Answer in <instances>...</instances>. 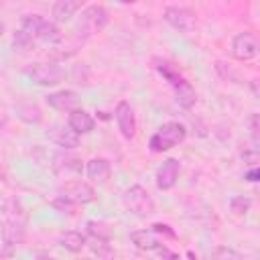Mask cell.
Here are the masks:
<instances>
[{
  "mask_svg": "<svg viewBox=\"0 0 260 260\" xmlns=\"http://www.w3.org/2000/svg\"><path fill=\"white\" fill-rule=\"evenodd\" d=\"M26 221L28 215L22 203L16 199H8L2 207V219H0V236L4 246H16L24 242Z\"/></svg>",
  "mask_w": 260,
  "mask_h": 260,
  "instance_id": "6da1fadb",
  "label": "cell"
},
{
  "mask_svg": "<svg viewBox=\"0 0 260 260\" xmlns=\"http://www.w3.org/2000/svg\"><path fill=\"white\" fill-rule=\"evenodd\" d=\"M20 28L32 39V41H43L49 45H57L63 39V32L59 28V22L49 20L41 14H26L20 20Z\"/></svg>",
  "mask_w": 260,
  "mask_h": 260,
  "instance_id": "7a4b0ae2",
  "label": "cell"
},
{
  "mask_svg": "<svg viewBox=\"0 0 260 260\" xmlns=\"http://www.w3.org/2000/svg\"><path fill=\"white\" fill-rule=\"evenodd\" d=\"M108 24V10L100 4H93V6H87L85 10H81V16L77 18L75 22V37L79 39H89L98 32H102Z\"/></svg>",
  "mask_w": 260,
  "mask_h": 260,
  "instance_id": "3957f363",
  "label": "cell"
},
{
  "mask_svg": "<svg viewBox=\"0 0 260 260\" xmlns=\"http://www.w3.org/2000/svg\"><path fill=\"white\" fill-rule=\"evenodd\" d=\"M187 136V128L181 122H167L162 124L148 140V148L152 152H167L173 146L181 144Z\"/></svg>",
  "mask_w": 260,
  "mask_h": 260,
  "instance_id": "277c9868",
  "label": "cell"
},
{
  "mask_svg": "<svg viewBox=\"0 0 260 260\" xmlns=\"http://www.w3.org/2000/svg\"><path fill=\"white\" fill-rule=\"evenodd\" d=\"M24 73L32 83L43 87H53L65 77V69L55 63H30L24 67Z\"/></svg>",
  "mask_w": 260,
  "mask_h": 260,
  "instance_id": "5b68a950",
  "label": "cell"
},
{
  "mask_svg": "<svg viewBox=\"0 0 260 260\" xmlns=\"http://www.w3.org/2000/svg\"><path fill=\"white\" fill-rule=\"evenodd\" d=\"M124 205L136 217H148L156 209L150 193L142 185H132V187L126 189V193H124Z\"/></svg>",
  "mask_w": 260,
  "mask_h": 260,
  "instance_id": "8992f818",
  "label": "cell"
},
{
  "mask_svg": "<svg viewBox=\"0 0 260 260\" xmlns=\"http://www.w3.org/2000/svg\"><path fill=\"white\" fill-rule=\"evenodd\" d=\"M232 57L236 61H242V63L254 61L258 57V37L250 30L238 32L232 39Z\"/></svg>",
  "mask_w": 260,
  "mask_h": 260,
  "instance_id": "52a82bcc",
  "label": "cell"
},
{
  "mask_svg": "<svg viewBox=\"0 0 260 260\" xmlns=\"http://www.w3.org/2000/svg\"><path fill=\"white\" fill-rule=\"evenodd\" d=\"M162 18L175 30H181V32H193L197 28V16H195V12L191 8H185V6H169V8H165Z\"/></svg>",
  "mask_w": 260,
  "mask_h": 260,
  "instance_id": "ba28073f",
  "label": "cell"
},
{
  "mask_svg": "<svg viewBox=\"0 0 260 260\" xmlns=\"http://www.w3.org/2000/svg\"><path fill=\"white\" fill-rule=\"evenodd\" d=\"M53 173L63 179V181H69V179H79L81 173H83V160L75 154H67V152H61V154H55L53 158Z\"/></svg>",
  "mask_w": 260,
  "mask_h": 260,
  "instance_id": "9c48e42d",
  "label": "cell"
},
{
  "mask_svg": "<svg viewBox=\"0 0 260 260\" xmlns=\"http://www.w3.org/2000/svg\"><path fill=\"white\" fill-rule=\"evenodd\" d=\"M61 195L69 197L77 205H85V203H91L95 199V189L81 179H69L61 187Z\"/></svg>",
  "mask_w": 260,
  "mask_h": 260,
  "instance_id": "30bf717a",
  "label": "cell"
},
{
  "mask_svg": "<svg viewBox=\"0 0 260 260\" xmlns=\"http://www.w3.org/2000/svg\"><path fill=\"white\" fill-rule=\"evenodd\" d=\"M114 118H116L120 134L126 140H132L136 136V116H134L132 106L128 102H118V106L114 110Z\"/></svg>",
  "mask_w": 260,
  "mask_h": 260,
  "instance_id": "8fae6325",
  "label": "cell"
},
{
  "mask_svg": "<svg viewBox=\"0 0 260 260\" xmlns=\"http://www.w3.org/2000/svg\"><path fill=\"white\" fill-rule=\"evenodd\" d=\"M179 173H181L179 160H177V158H167V160L158 167V171H156V177H154V179H156V187H158L160 191L173 189V187L177 185Z\"/></svg>",
  "mask_w": 260,
  "mask_h": 260,
  "instance_id": "7c38bea8",
  "label": "cell"
},
{
  "mask_svg": "<svg viewBox=\"0 0 260 260\" xmlns=\"http://www.w3.org/2000/svg\"><path fill=\"white\" fill-rule=\"evenodd\" d=\"M45 102L49 104V108L53 110H59V112H71L75 108H79V95L71 89H59V91H53L45 98Z\"/></svg>",
  "mask_w": 260,
  "mask_h": 260,
  "instance_id": "4fadbf2b",
  "label": "cell"
},
{
  "mask_svg": "<svg viewBox=\"0 0 260 260\" xmlns=\"http://www.w3.org/2000/svg\"><path fill=\"white\" fill-rule=\"evenodd\" d=\"M67 126H69L71 130H75V132L81 136V134H89V132L95 128V120H93L91 114L85 112L83 108H75V110H71L69 116H67Z\"/></svg>",
  "mask_w": 260,
  "mask_h": 260,
  "instance_id": "5bb4252c",
  "label": "cell"
},
{
  "mask_svg": "<svg viewBox=\"0 0 260 260\" xmlns=\"http://www.w3.org/2000/svg\"><path fill=\"white\" fill-rule=\"evenodd\" d=\"M47 136L51 142H55L57 146H61L65 150H71L79 144V134L75 130H71L69 126H53Z\"/></svg>",
  "mask_w": 260,
  "mask_h": 260,
  "instance_id": "9a60e30c",
  "label": "cell"
},
{
  "mask_svg": "<svg viewBox=\"0 0 260 260\" xmlns=\"http://www.w3.org/2000/svg\"><path fill=\"white\" fill-rule=\"evenodd\" d=\"M85 4V0H55L53 2V20L55 22H69L79 8Z\"/></svg>",
  "mask_w": 260,
  "mask_h": 260,
  "instance_id": "2e32d148",
  "label": "cell"
},
{
  "mask_svg": "<svg viewBox=\"0 0 260 260\" xmlns=\"http://www.w3.org/2000/svg\"><path fill=\"white\" fill-rule=\"evenodd\" d=\"M110 173H112V167H110L108 158L95 156V158L87 160V165H85V175L93 183H106L110 179Z\"/></svg>",
  "mask_w": 260,
  "mask_h": 260,
  "instance_id": "e0dca14e",
  "label": "cell"
},
{
  "mask_svg": "<svg viewBox=\"0 0 260 260\" xmlns=\"http://www.w3.org/2000/svg\"><path fill=\"white\" fill-rule=\"evenodd\" d=\"M171 85H173V89H175V100H177V104H179L181 108L189 110V108L195 106V102H197V93H195L193 85H191L185 77L177 79V81L171 83Z\"/></svg>",
  "mask_w": 260,
  "mask_h": 260,
  "instance_id": "ac0fdd59",
  "label": "cell"
},
{
  "mask_svg": "<svg viewBox=\"0 0 260 260\" xmlns=\"http://www.w3.org/2000/svg\"><path fill=\"white\" fill-rule=\"evenodd\" d=\"M130 242L138 248V250H144V252H156L162 244L160 240L156 238V232L152 230H138V232H132L130 234Z\"/></svg>",
  "mask_w": 260,
  "mask_h": 260,
  "instance_id": "d6986e66",
  "label": "cell"
},
{
  "mask_svg": "<svg viewBox=\"0 0 260 260\" xmlns=\"http://www.w3.org/2000/svg\"><path fill=\"white\" fill-rule=\"evenodd\" d=\"M85 242H87L85 236L79 234V232H73V230H67V232H63V234L59 236V246L65 248V250L71 252V254L81 252V250L85 248Z\"/></svg>",
  "mask_w": 260,
  "mask_h": 260,
  "instance_id": "ffe728a7",
  "label": "cell"
},
{
  "mask_svg": "<svg viewBox=\"0 0 260 260\" xmlns=\"http://www.w3.org/2000/svg\"><path fill=\"white\" fill-rule=\"evenodd\" d=\"M85 228H87V236H89V238L106 240V242H112V238H114V232H112V228H110L106 221L89 219V221L85 223Z\"/></svg>",
  "mask_w": 260,
  "mask_h": 260,
  "instance_id": "44dd1931",
  "label": "cell"
},
{
  "mask_svg": "<svg viewBox=\"0 0 260 260\" xmlns=\"http://www.w3.org/2000/svg\"><path fill=\"white\" fill-rule=\"evenodd\" d=\"M250 205H252V201H250L248 197H244V195H234V197L230 199V209H232V213L238 215V217L246 215V213L250 211Z\"/></svg>",
  "mask_w": 260,
  "mask_h": 260,
  "instance_id": "7402d4cb",
  "label": "cell"
},
{
  "mask_svg": "<svg viewBox=\"0 0 260 260\" xmlns=\"http://www.w3.org/2000/svg\"><path fill=\"white\" fill-rule=\"evenodd\" d=\"M75 201H71L69 197H65V195H59L57 199H53L51 201V207L55 209V211H59V213H65V215H73L75 213Z\"/></svg>",
  "mask_w": 260,
  "mask_h": 260,
  "instance_id": "603a6c76",
  "label": "cell"
},
{
  "mask_svg": "<svg viewBox=\"0 0 260 260\" xmlns=\"http://www.w3.org/2000/svg\"><path fill=\"white\" fill-rule=\"evenodd\" d=\"M12 47L18 49V51H28L30 47H35V41H32L22 28H18V30L14 32V37H12Z\"/></svg>",
  "mask_w": 260,
  "mask_h": 260,
  "instance_id": "cb8c5ba5",
  "label": "cell"
},
{
  "mask_svg": "<svg viewBox=\"0 0 260 260\" xmlns=\"http://www.w3.org/2000/svg\"><path fill=\"white\" fill-rule=\"evenodd\" d=\"M18 116L26 122H39L41 120V112L35 104H26V106H18Z\"/></svg>",
  "mask_w": 260,
  "mask_h": 260,
  "instance_id": "d4e9b609",
  "label": "cell"
},
{
  "mask_svg": "<svg viewBox=\"0 0 260 260\" xmlns=\"http://www.w3.org/2000/svg\"><path fill=\"white\" fill-rule=\"evenodd\" d=\"M87 244V242H85ZM89 248H91V252L95 254V256H110L112 254V246H110V242H106V240H95V238H89V244H87Z\"/></svg>",
  "mask_w": 260,
  "mask_h": 260,
  "instance_id": "484cf974",
  "label": "cell"
},
{
  "mask_svg": "<svg viewBox=\"0 0 260 260\" xmlns=\"http://www.w3.org/2000/svg\"><path fill=\"white\" fill-rule=\"evenodd\" d=\"M211 256H213V258H234V260H240V258H242L240 252H236V250H232V248H225V246H217V248L211 252Z\"/></svg>",
  "mask_w": 260,
  "mask_h": 260,
  "instance_id": "4316f807",
  "label": "cell"
},
{
  "mask_svg": "<svg viewBox=\"0 0 260 260\" xmlns=\"http://www.w3.org/2000/svg\"><path fill=\"white\" fill-rule=\"evenodd\" d=\"M152 232H156V234H162V236H167V238H177V234L171 230V225H167V223H154L152 225Z\"/></svg>",
  "mask_w": 260,
  "mask_h": 260,
  "instance_id": "83f0119b",
  "label": "cell"
},
{
  "mask_svg": "<svg viewBox=\"0 0 260 260\" xmlns=\"http://www.w3.org/2000/svg\"><path fill=\"white\" fill-rule=\"evenodd\" d=\"M250 136H252V140H254V144L258 142V114H252L250 116Z\"/></svg>",
  "mask_w": 260,
  "mask_h": 260,
  "instance_id": "f1b7e54d",
  "label": "cell"
},
{
  "mask_svg": "<svg viewBox=\"0 0 260 260\" xmlns=\"http://www.w3.org/2000/svg\"><path fill=\"white\" fill-rule=\"evenodd\" d=\"M242 156H244V160H246L248 165H252V167H254L256 160H258V152H256V150H254V152H244Z\"/></svg>",
  "mask_w": 260,
  "mask_h": 260,
  "instance_id": "f546056e",
  "label": "cell"
},
{
  "mask_svg": "<svg viewBox=\"0 0 260 260\" xmlns=\"http://www.w3.org/2000/svg\"><path fill=\"white\" fill-rule=\"evenodd\" d=\"M246 181H250V183H256V181H258V169H256V167H252V169L246 173Z\"/></svg>",
  "mask_w": 260,
  "mask_h": 260,
  "instance_id": "4dcf8cb0",
  "label": "cell"
},
{
  "mask_svg": "<svg viewBox=\"0 0 260 260\" xmlns=\"http://www.w3.org/2000/svg\"><path fill=\"white\" fill-rule=\"evenodd\" d=\"M12 254H14V252H12V246H6L4 250H0V258H2V256H12Z\"/></svg>",
  "mask_w": 260,
  "mask_h": 260,
  "instance_id": "1f68e13d",
  "label": "cell"
},
{
  "mask_svg": "<svg viewBox=\"0 0 260 260\" xmlns=\"http://www.w3.org/2000/svg\"><path fill=\"white\" fill-rule=\"evenodd\" d=\"M4 32H6V26H4V22H2V20H0V37H2V35H4Z\"/></svg>",
  "mask_w": 260,
  "mask_h": 260,
  "instance_id": "d6a6232c",
  "label": "cell"
},
{
  "mask_svg": "<svg viewBox=\"0 0 260 260\" xmlns=\"http://www.w3.org/2000/svg\"><path fill=\"white\" fill-rule=\"evenodd\" d=\"M118 2H120V4H134L136 0H118Z\"/></svg>",
  "mask_w": 260,
  "mask_h": 260,
  "instance_id": "836d02e7",
  "label": "cell"
}]
</instances>
